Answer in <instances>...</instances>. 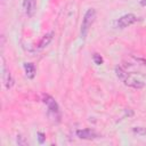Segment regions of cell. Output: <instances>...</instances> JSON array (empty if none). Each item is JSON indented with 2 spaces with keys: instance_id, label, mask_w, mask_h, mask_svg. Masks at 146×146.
Masks as SVG:
<instances>
[{
  "instance_id": "obj_1",
  "label": "cell",
  "mask_w": 146,
  "mask_h": 146,
  "mask_svg": "<svg viewBox=\"0 0 146 146\" xmlns=\"http://www.w3.org/2000/svg\"><path fill=\"white\" fill-rule=\"evenodd\" d=\"M115 73H116V76L128 87H131V88H135V89H140L144 87L145 82H143L141 80H139L136 75H132V74H129L127 73L124 70H122V67L120 66H116L115 67Z\"/></svg>"
},
{
  "instance_id": "obj_2",
  "label": "cell",
  "mask_w": 146,
  "mask_h": 146,
  "mask_svg": "<svg viewBox=\"0 0 146 146\" xmlns=\"http://www.w3.org/2000/svg\"><path fill=\"white\" fill-rule=\"evenodd\" d=\"M42 102L47 105V113H48V116L49 119L55 122V123H58L62 119V114H60V111H59V106L57 104V102L49 95H43L42 97Z\"/></svg>"
},
{
  "instance_id": "obj_3",
  "label": "cell",
  "mask_w": 146,
  "mask_h": 146,
  "mask_svg": "<svg viewBox=\"0 0 146 146\" xmlns=\"http://www.w3.org/2000/svg\"><path fill=\"white\" fill-rule=\"evenodd\" d=\"M95 19H96V10L94 8H89L86 11L83 19H82V23H81V38L87 36L88 31L91 27V25L94 24Z\"/></svg>"
},
{
  "instance_id": "obj_4",
  "label": "cell",
  "mask_w": 146,
  "mask_h": 146,
  "mask_svg": "<svg viewBox=\"0 0 146 146\" xmlns=\"http://www.w3.org/2000/svg\"><path fill=\"white\" fill-rule=\"evenodd\" d=\"M136 22H137V16L135 14H125L116 21V25L120 29H124V27H128V26L135 24Z\"/></svg>"
},
{
  "instance_id": "obj_5",
  "label": "cell",
  "mask_w": 146,
  "mask_h": 146,
  "mask_svg": "<svg viewBox=\"0 0 146 146\" xmlns=\"http://www.w3.org/2000/svg\"><path fill=\"white\" fill-rule=\"evenodd\" d=\"M76 136L81 139H95V138H98V135L91 130V129H80V130H76Z\"/></svg>"
},
{
  "instance_id": "obj_6",
  "label": "cell",
  "mask_w": 146,
  "mask_h": 146,
  "mask_svg": "<svg viewBox=\"0 0 146 146\" xmlns=\"http://www.w3.org/2000/svg\"><path fill=\"white\" fill-rule=\"evenodd\" d=\"M2 81H3V84L7 89H10L14 84V79L10 74V72L6 68V65L3 64L2 65Z\"/></svg>"
},
{
  "instance_id": "obj_7",
  "label": "cell",
  "mask_w": 146,
  "mask_h": 146,
  "mask_svg": "<svg viewBox=\"0 0 146 146\" xmlns=\"http://www.w3.org/2000/svg\"><path fill=\"white\" fill-rule=\"evenodd\" d=\"M23 9L27 16H32L35 11V1L34 0H23Z\"/></svg>"
},
{
  "instance_id": "obj_8",
  "label": "cell",
  "mask_w": 146,
  "mask_h": 146,
  "mask_svg": "<svg viewBox=\"0 0 146 146\" xmlns=\"http://www.w3.org/2000/svg\"><path fill=\"white\" fill-rule=\"evenodd\" d=\"M52 38H54V32H49V33L44 34V35L42 36V39L40 40V42L38 43V46H36V50H42L43 48H46V47L51 42Z\"/></svg>"
},
{
  "instance_id": "obj_9",
  "label": "cell",
  "mask_w": 146,
  "mask_h": 146,
  "mask_svg": "<svg viewBox=\"0 0 146 146\" xmlns=\"http://www.w3.org/2000/svg\"><path fill=\"white\" fill-rule=\"evenodd\" d=\"M24 70H25V74L29 79H33L35 76V66L33 63H24Z\"/></svg>"
},
{
  "instance_id": "obj_10",
  "label": "cell",
  "mask_w": 146,
  "mask_h": 146,
  "mask_svg": "<svg viewBox=\"0 0 146 146\" xmlns=\"http://www.w3.org/2000/svg\"><path fill=\"white\" fill-rule=\"evenodd\" d=\"M92 59H94L95 64H97V65H102V64H103V62H104L103 57H102L99 54H94V56H92Z\"/></svg>"
},
{
  "instance_id": "obj_11",
  "label": "cell",
  "mask_w": 146,
  "mask_h": 146,
  "mask_svg": "<svg viewBox=\"0 0 146 146\" xmlns=\"http://www.w3.org/2000/svg\"><path fill=\"white\" fill-rule=\"evenodd\" d=\"M132 130H133V132H136L137 135H140V136H145V135H146V128H143V127H135Z\"/></svg>"
},
{
  "instance_id": "obj_12",
  "label": "cell",
  "mask_w": 146,
  "mask_h": 146,
  "mask_svg": "<svg viewBox=\"0 0 146 146\" xmlns=\"http://www.w3.org/2000/svg\"><path fill=\"white\" fill-rule=\"evenodd\" d=\"M17 144H18V145H27V141L24 139V137L18 136V137H17Z\"/></svg>"
},
{
  "instance_id": "obj_13",
  "label": "cell",
  "mask_w": 146,
  "mask_h": 146,
  "mask_svg": "<svg viewBox=\"0 0 146 146\" xmlns=\"http://www.w3.org/2000/svg\"><path fill=\"white\" fill-rule=\"evenodd\" d=\"M38 139H39V143H40V144H43V141L46 140L44 133H42V132H38Z\"/></svg>"
},
{
  "instance_id": "obj_14",
  "label": "cell",
  "mask_w": 146,
  "mask_h": 146,
  "mask_svg": "<svg viewBox=\"0 0 146 146\" xmlns=\"http://www.w3.org/2000/svg\"><path fill=\"white\" fill-rule=\"evenodd\" d=\"M135 59H136V62H138V63H140L141 65L146 66V58H139V57H136Z\"/></svg>"
},
{
  "instance_id": "obj_15",
  "label": "cell",
  "mask_w": 146,
  "mask_h": 146,
  "mask_svg": "<svg viewBox=\"0 0 146 146\" xmlns=\"http://www.w3.org/2000/svg\"><path fill=\"white\" fill-rule=\"evenodd\" d=\"M145 84H146V76H145Z\"/></svg>"
}]
</instances>
